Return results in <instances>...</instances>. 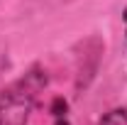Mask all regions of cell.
I'll list each match as a JSON object with an SVG mask.
<instances>
[{"label": "cell", "instance_id": "1", "mask_svg": "<svg viewBox=\"0 0 127 125\" xmlns=\"http://www.w3.org/2000/svg\"><path fill=\"white\" fill-rule=\"evenodd\" d=\"M47 86V74L34 66L0 91V125H27L37 96Z\"/></svg>", "mask_w": 127, "mask_h": 125}, {"label": "cell", "instance_id": "2", "mask_svg": "<svg viewBox=\"0 0 127 125\" xmlns=\"http://www.w3.org/2000/svg\"><path fill=\"white\" fill-rule=\"evenodd\" d=\"M100 125H127V110H110Z\"/></svg>", "mask_w": 127, "mask_h": 125}]
</instances>
